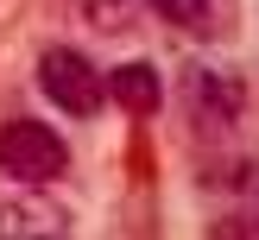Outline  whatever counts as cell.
<instances>
[{"label":"cell","instance_id":"cell-3","mask_svg":"<svg viewBox=\"0 0 259 240\" xmlns=\"http://www.w3.org/2000/svg\"><path fill=\"white\" fill-rule=\"evenodd\" d=\"M240 108H247V88L234 82V76H222V70H209V63H190L184 70V114H190V126L196 133H228V126L240 120Z\"/></svg>","mask_w":259,"mask_h":240},{"label":"cell","instance_id":"cell-2","mask_svg":"<svg viewBox=\"0 0 259 240\" xmlns=\"http://www.w3.org/2000/svg\"><path fill=\"white\" fill-rule=\"evenodd\" d=\"M38 88H45V101L57 114H70V120H89V114L108 101L101 70L82 57V51H70V44H51L45 57H38Z\"/></svg>","mask_w":259,"mask_h":240},{"label":"cell","instance_id":"cell-1","mask_svg":"<svg viewBox=\"0 0 259 240\" xmlns=\"http://www.w3.org/2000/svg\"><path fill=\"white\" fill-rule=\"evenodd\" d=\"M63 171H70V146L45 120H7L0 126V177H13L25 189H45Z\"/></svg>","mask_w":259,"mask_h":240},{"label":"cell","instance_id":"cell-7","mask_svg":"<svg viewBox=\"0 0 259 240\" xmlns=\"http://www.w3.org/2000/svg\"><path fill=\"white\" fill-rule=\"evenodd\" d=\"M158 19H171V25H202L215 13V0H146Z\"/></svg>","mask_w":259,"mask_h":240},{"label":"cell","instance_id":"cell-6","mask_svg":"<svg viewBox=\"0 0 259 240\" xmlns=\"http://www.w3.org/2000/svg\"><path fill=\"white\" fill-rule=\"evenodd\" d=\"M82 19L114 38V32H126V25L139 19V0H82Z\"/></svg>","mask_w":259,"mask_h":240},{"label":"cell","instance_id":"cell-4","mask_svg":"<svg viewBox=\"0 0 259 240\" xmlns=\"http://www.w3.org/2000/svg\"><path fill=\"white\" fill-rule=\"evenodd\" d=\"M0 240H70V215H63L45 189L7 196L0 202Z\"/></svg>","mask_w":259,"mask_h":240},{"label":"cell","instance_id":"cell-5","mask_svg":"<svg viewBox=\"0 0 259 240\" xmlns=\"http://www.w3.org/2000/svg\"><path fill=\"white\" fill-rule=\"evenodd\" d=\"M108 88L114 101H120L126 114H133V120H152V114H158V101H164V82H158V70H152L146 57H133V63H120V70H108Z\"/></svg>","mask_w":259,"mask_h":240},{"label":"cell","instance_id":"cell-8","mask_svg":"<svg viewBox=\"0 0 259 240\" xmlns=\"http://www.w3.org/2000/svg\"><path fill=\"white\" fill-rule=\"evenodd\" d=\"M209 240H259V215H222Z\"/></svg>","mask_w":259,"mask_h":240}]
</instances>
